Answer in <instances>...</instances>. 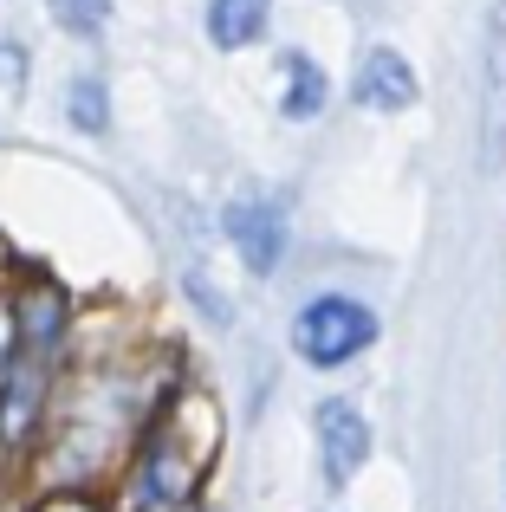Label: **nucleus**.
<instances>
[{
	"label": "nucleus",
	"mask_w": 506,
	"mask_h": 512,
	"mask_svg": "<svg viewBox=\"0 0 506 512\" xmlns=\"http://www.w3.org/2000/svg\"><path fill=\"white\" fill-rule=\"evenodd\" d=\"M266 20H273V0H215L208 7V33H215V46H253V39L266 33Z\"/></svg>",
	"instance_id": "nucleus-8"
},
{
	"label": "nucleus",
	"mask_w": 506,
	"mask_h": 512,
	"mask_svg": "<svg viewBox=\"0 0 506 512\" xmlns=\"http://www.w3.org/2000/svg\"><path fill=\"white\" fill-rule=\"evenodd\" d=\"M52 20L78 39H98L104 20H111V0H52Z\"/></svg>",
	"instance_id": "nucleus-9"
},
{
	"label": "nucleus",
	"mask_w": 506,
	"mask_h": 512,
	"mask_svg": "<svg viewBox=\"0 0 506 512\" xmlns=\"http://www.w3.org/2000/svg\"><path fill=\"white\" fill-rule=\"evenodd\" d=\"M72 124H78V130H91V137H98V130L111 124V111H104V85H98V78H78V85H72Z\"/></svg>",
	"instance_id": "nucleus-10"
},
{
	"label": "nucleus",
	"mask_w": 506,
	"mask_h": 512,
	"mask_svg": "<svg viewBox=\"0 0 506 512\" xmlns=\"http://www.w3.org/2000/svg\"><path fill=\"white\" fill-rule=\"evenodd\" d=\"M33 512H98L91 500H78V493H52V500H39Z\"/></svg>",
	"instance_id": "nucleus-11"
},
{
	"label": "nucleus",
	"mask_w": 506,
	"mask_h": 512,
	"mask_svg": "<svg viewBox=\"0 0 506 512\" xmlns=\"http://www.w3.org/2000/svg\"><path fill=\"white\" fill-rule=\"evenodd\" d=\"M279 111L292 117V124H312L318 111H325V72H318L312 59H305V52H286V59H279Z\"/></svg>",
	"instance_id": "nucleus-7"
},
{
	"label": "nucleus",
	"mask_w": 506,
	"mask_h": 512,
	"mask_svg": "<svg viewBox=\"0 0 506 512\" xmlns=\"http://www.w3.org/2000/svg\"><path fill=\"white\" fill-rule=\"evenodd\" d=\"M351 98L364 104V111H409V104H416V72L403 65V52L377 46L364 59V72H357Z\"/></svg>",
	"instance_id": "nucleus-6"
},
{
	"label": "nucleus",
	"mask_w": 506,
	"mask_h": 512,
	"mask_svg": "<svg viewBox=\"0 0 506 512\" xmlns=\"http://www.w3.org/2000/svg\"><path fill=\"white\" fill-rule=\"evenodd\" d=\"M506 156V0L487 20V65H481V169H500Z\"/></svg>",
	"instance_id": "nucleus-4"
},
{
	"label": "nucleus",
	"mask_w": 506,
	"mask_h": 512,
	"mask_svg": "<svg viewBox=\"0 0 506 512\" xmlns=\"http://www.w3.org/2000/svg\"><path fill=\"white\" fill-rule=\"evenodd\" d=\"M52 338H59V305H26L20 344L7 357V376H0V435L26 441V428L39 422V402H46V363H52Z\"/></svg>",
	"instance_id": "nucleus-1"
},
{
	"label": "nucleus",
	"mask_w": 506,
	"mask_h": 512,
	"mask_svg": "<svg viewBox=\"0 0 506 512\" xmlns=\"http://www.w3.org/2000/svg\"><path fill=\"white\" fill-rule=\"evenodd\" d=\"M292 344H299V357L312 363V370H338V363H351L357 350L377 344V318H370V305L344 299V292H325V299H312L299 312Z\"/></svg>",
	"instance_id": "nucleus-2"
},
{
	"label": "nucleus",
	"mask_w": 506,
	"mask_h": 512,
	"mask_svg": "<svg viewBox=\"0 0 506 512\" xmlns=\"http://www.w3.org/2000/svg\"><path fill=\"white\" fill-rule=\"evenodd\" d=\"M228 240L247 260V273H273L279 253H286V214L273 201H234L228 208Z\"/></svg>",
	"instance_id": "nucleus-5"
},
{
	"label": "nucleus",
	"mask_w": 506,
	"mask_h": 512,
	"mask_svg": "<svg viewBox=\"0 0 506 512\" xmlns=\"http://www.w3.org/2000/svg\"><path fill=\"white\" fill-rule=\"evenodd\" d=\"M318 461H325L331 487H351V480L364 474V461H370V422L344 396L318 402Z\"/></svg>",
	"instance_id": "nucleus-3"
}]
</instances>
